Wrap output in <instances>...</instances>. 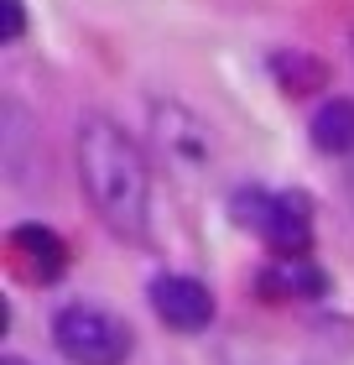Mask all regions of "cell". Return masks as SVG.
Here are the masks:
<instances>
[{"instance_id": "ba28073f", "label": "cell", "mask_w": 354, "mask_h": 365, "mask_svg": "<svg viewBox=\"0 0 354 365\" xmlns=\"http://www.w3.org/2000/svg\"><path fill=\"white\" fill-rule=\"evenodd\" d=\"M266 297H323V272L308 256H276V267L261 277Z\"/></svg>"}, {"instance_id": "6da1fadb", "label": "cell", "mask_w": 354, "mask_h": 365, "mask_svg": "<svg viewBox=\"0 0 354 365\" xmlns=\"http://www.w3.org/2000/svg\"><path fill=\"white\" fill-rule=\"evenodd\" d=\"M78 182L115 240H151V162L120 120H110V115L78 120Z\"/></svg>"}, {"instance_id": "8992f818", "label": "cell", "mask_w": 354, "mask_h": 365, "mask_svg": "<svg viewBox=\"0 0 354 365\" xmlns=\"http://www.w3.org/2000/svg\"><path fill=\"white\" fill-rule=\"evenodd\" d=\"M6 251H11V267L26 282H37V287L58 282L63 267H68V245H63V235L47 230V225H16L6 235Z\"/></svg>"}, {"instance_id": "5b68a950", "label": "cell", "mask_w": 354, "mask_h": 365, "mask_svg": "<svg viewBox=\"0 0 354 365\" xmlns=\"http://www.w3.org/2000/svg\"><path fill=\"white\" fill-rule=\"evenodd\" d=\"M151 130H157V146L167 157V168H204L209 162V125L198 120L188 105H177V99H162V105H151Z\"/></svg>"}, {"instance_id": "4fadbf2b", "label": "cell", "mask_w": 354, "mask_h": 365, "mask_svg": "<svg viewBox=\"0 0 354 365\" xmlns=\"http://www.w3.org/2000/svg\"><path fill=\"white\" fill-rule=\"evenodd\" d=\"M0 365H26V360H0Z\"/></svg>"}, {"instance_id": "7a4b0ae2", "label": "cell", "mask_w": 354, "mask_h": 365, "mask_svg": "<svg viewBox=\"0 0 354 365\" xmlns=\"http://www.w3.org/2000/svg\"><path fill=\"white\" fill-rule=\"evenodd\" d=\"M53 344L68 365H125L136 350V334L120 313L99 303H68L53 319Z\"/></svg>"}, {"instance_id": "30bf717a", "label": "cell", "mask_w": 354, "mask_h": 365, "mask_svg": "<svg viewBox=\"0 0 354 365\" xmlns=\"http://www.w3.org/2000/svg\"><path fill=\"white\" fill-rule=\"evenodd\" d=\"M271 73L281 78V89H286V94H313V89H323V84H328V68H323L318 58L297 53V47H292V53H276V58H271Z\"/></svg>"}, {"instance_id": "277c9868", "label": "cell", "mask_w": 354, "mask_h": 365, "mask_svg": "<svg viewBox=\"0 0 354 365\" xmlns=\"http://www.w3.org/2000/svg\"><path fill=\"white\" fill-rule=\"evenodd\" d=\"M151 308L177 334H204L214 324V292L198 277H182V272H162L151 282Z\"/></svg>"}, {"instance_id": "7c38bea8", "label": "cell", "mask_w": 354, "mask_h": 365, "mask_svg": "<svg viewBox=\"0 0 354 365\" xmlns=\"http://www.w3.org/2000/svg\"><path fill=\"white\" fill-rule=\"evenodd\" d=\"M349 204H354V162H349Z\"/></svg>"}, {"instance_id": "8fae6325", "label": "cell", "mask_w": 354, "mask_h": 365, "mask_svg": "<svg viewBox=\"0 0 354 365\" xmlns=\"http://www.w3.org/2000/svg\"><path fill=\"white\" fill-rule=\"evenodd\" d=\"M6 6V42H21L26 37V6L21 0H0Z\"/></svg>"}, {"instance_id": "3957f363", "label": "cell", "mask_w": 354, "mask_h": 365, "mask_svg": "<svg viewBox=\"0 0 354 365\" xmlns=\"http://www.w3.org/2000/svg\"><path fill=\"white\" fill-rule=\"evenodd\" d=\"M229 214H234L240 230H256L276 256H308V245H313V204H308V193L240 188L229 198Z\"/></svg>"}, {"instance_id": "9c48e42d", "label": "cell", "mask_w": 354, "mask_h": 365, "mask_svg": "<svg viewBox=\"0 0 354 365\" xmlns=\"http://www.w3.org/2000/svg\"><path fill=\"white\" fill-rule=\"evenodd\" d=\"M313 146L328 152V157L354 152V99H328V105L313 115Z\"/></svg>"}, {"instance_id": "52a82bcc", "label": "cell", "mask_w": 354, "mask_h": 365, "mask_svg": "<svg viewBox=\"0 0 354 365\" xmlns=\"http://www.w3.org/2000/svg\"><path fill=\"white\" fill-rule=\"evenodd\" d=\"M31 146H37V136H31L26 110L16 105V99H6V105H0V162H6L16 188H31L37 173H42V168H31Z\"/></svg>"}]
</instances>
